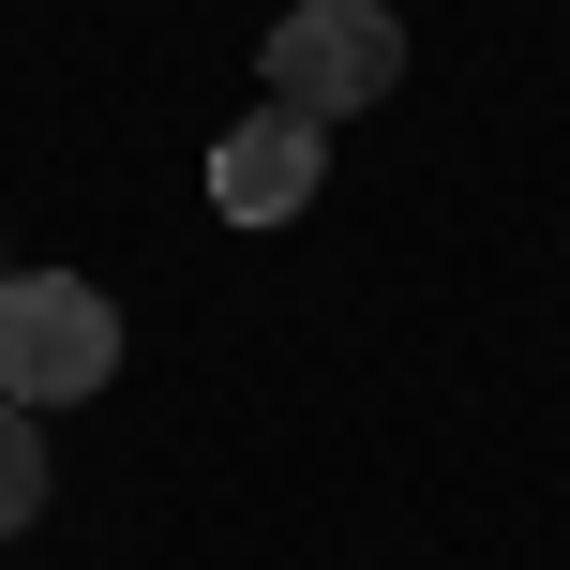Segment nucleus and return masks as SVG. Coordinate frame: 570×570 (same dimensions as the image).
<instances>
[{
    "instance_id": "obj_2",
    "label": "nucleus",
    "mask_w": 570,
    "mask_h": 570,
    "mask_svg": "<svg viewBox=\"0 0 570 570\" xmlns=\"http://www.w3.org/2000/svg\"><path fill=\"white\" fill-rule=\"evenodd\" d=\"M256 76H271V106H301V120H361L375 90L405 76V16L391 0H301V16H271Z\"/></svg>"
},
{
    "instance_id": "obj_4",
    "label": "nucleus",
    "mask_w": 570,
    "mask_h": 570,
    "mask_svg": "<svg viewBox=\"0 0 570 570\" xmlns=\"http://www.w3.org/2000/svg\"><path fill=\"white\" fill-rule=\"evenodd\" d=\"M30 511H46V421H30V405H0V541H16Z\"/></svg>"
},
{
    "instance_id": "obj_1",
    "label": "nucleus",
    "mask_w": 570,
    "mask_h": 570,
    "mask_svg": "<svg viewBox=\"0 0 570 570\" xmlns=\"http://www.w3.org/2000/svg\"><path fill=\"white\" fill-rule=\"evenodd\" d=\"M120 375V315L90 271H0V405H90Z\"/></svg>"
},
{
    "instance_id": "obj_3",
    "label": "nucleus",
    "mask_w": 570,
    "mask_h": 570,
    "mask_svg": "<svg viewBox=\"0 0 570 570\" xmlns=\"http://www.w3.org/2000/svg\"><path fill=\"white\" fill-rule=\"evenodd\" d=\"M315 180H331V120H301V106H256L210 136V210L226 226H301Z\"/></svg>"
}]
</instances>
